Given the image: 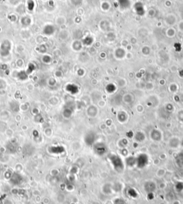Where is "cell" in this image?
<instances>
[{
  "instance_id": "obj_1",
  "label": "cell",
  "mask_w": 183,
  "mask_h": 204,
  "mask_svg": "<svg viewBox=\"0 0 183 204\" xmlns=\"http://www.w3.org/2000/svg\"><path fill=\"white\" fill-rule=\"evenodd\" d=\"M34 3L33 2V1H31V0L28 1V9H29V10H32V9H34Z\"/></svg>"
}]
</instances>
